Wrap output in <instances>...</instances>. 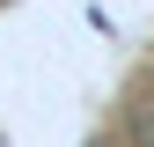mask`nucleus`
<instances>
[{
    "label": "nucleus",
    "mask_w": 154,
    "mask_h": 147,
    "mask_svg": "<svg viewBox=\"0 0 154 147\" xmlns=\"http://www.w3.org/2000/svg\"><path fill=\"white\" fill-rule=\"evenodd\" d=\"M125 147H154V88H140L125 103Z\"/></svg>",
    "instance_id": "1"
},
{
    "label": "nucleus",
    "mask_w": 154,
    "mask_h": 147,
    "mask_svg": "<svg viewBox=\"0 0 154 147\" xmlns=\"http://www.w3.org/2000/svg\"><path fill=\"white\" fill-rule=\"evenodd\" d=\"M95 147H110V140H95Z\"/></svg>",
    "instance_id": "2"
}]
</instances>
